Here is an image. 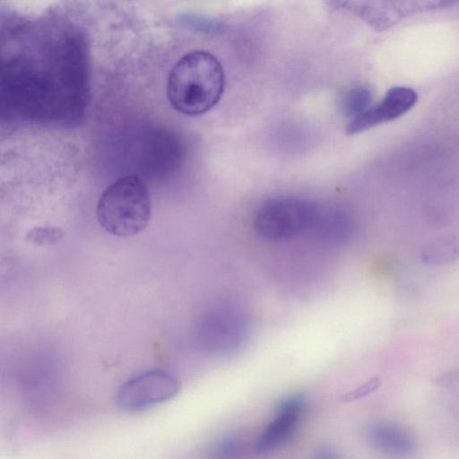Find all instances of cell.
<instances>
[{
    "label": "cell",
    "mask_w": 459,
    "mask_h": 459,
    "mask_svg": "<svg viewBox=\"0 0 459 459\" xmlns=\"http://www.w3.org/2000/svg\"><path fill=\"white\" fill-rule=\"evenodd\" d=\"M319 205L298 197L269 199L256 211L254 229L263 238L281 241L311 230Z\"/></svg>",
    "instance_id": "3957f363"
},
{
    "label": "cell",
    "mask_w": 459,
    "mask_h": 459,
    "mask_svg": "<svg viewBox=\"0 0 459 459\" xmlns=\"http://www.w3.org/2000/svg\"><path fill=\"white\" fill-rule=\"evenodd\" d=\"M225 77L218 58L204 50L183 56L171 69L167 96L178 112L197 116L212 108L224 91Z\"/></svg>",
    "instance_id": "6da1fadb"
},
{
    "label": "cell",
    "mask_w": 459,
    "mask_h": 459,
    "mask_svg": "<svg viewBox=\"0 0 459 459\" xmlns=\"http://www.w3.org/2000/svg\"><path fill=\"white\" fill-rule=\"evenodd\" d=\"M310 230H314L318 236L326 239L338 240L350 233L351 222L342 212L319 206Z\"/></svg>",
    "instance_id": "9c48e42d"
},
{
    "label": "cell",
    "mask_w": 459,
    "mask_h": 459,
    "mask_svg": "<svg viewBox=\"0 0 459 459\" xmlns=\"http://www.w3.org/2000/svg\"><path fill=\"white\" fill-rule=\"evenodd\" d=\"M64 236L57 227H35L25 237L29 242L38 246H50L58 243Z\"/></svg>",
    "instance_id": "7c38bea8"
},
{
    "label": "cell",
    "mask_w": 459,
    "mask_h": 459,
    "mask_svg": "<svg viewBox=\"0 0 459 459\" xmlns=\"http://www.w3.org/2000/svg\"><path fill=\"white\" fill-rule=\"evenodd\" d=\"M305 408L306 399L301 394L283 399L278 404L275 417L255 442L254 452L269 453L285 444L295 431Z\"/></svg>",
    "instance_id": "5b68a950"
},
{
    "label": "cell",
    "mask_w": 459,
    "mask_h": 459,
    "mask_svg": "<svg viewBox=\"0 0 459 459\" xmlns=\"http://www.w3.org/2000/svg\"><path fill=\"white\" fill-rule=\"evenodd\" d=\"M380 381L378 377H373L369 379L368 382L364 383L363 385H359L356 389H353L352 391L345 394L342 397V402H351L354 400L360 399L364 396L368 395L369 394L373 393L378 386H379Z\"/></svg>",
    "instance_id": "4fadbf2b"
},
{
    "label": "cell",
    "mask_w": 459,
    "mask_h": 459,
    "mask_svg": "<svg viewBox=\"0 0 459 459\" xmlns=\"http://www.w3.org/2000/svg\"><path fill=\"white\" fill-rule=\"evenodd\" d=\"M312 459H339L335 452L330 449L319 450Z\"/></svg>",
    "instance_id": "5bb4252c"
},
{
    "label": "cell",
    "mask_w": 459,
    "mask_h": 459,
    "mask_svg": "<svg viewBox=\"0 0 459 459\" xmlns=\"http://www.w3.org/2000/svg\"><path fill=\"white\" fill-rule=\"evenodd\" d=\"M459 255V242L457 239L443 238L429 245L424 251L426 260L434 263H444L453 260Z\"/></svg>",
    "instance_id": "8fae6325"
},
{
    "label": "cell",
    "mask_w": 459,
    "mask_h": 459,
    "mask_svg": "<svg viewBox=\"0 0 459 459\" xmlns=\"http://www.w3.org/2000/svg\"><path fill=\"white\" fill-rule=\"evenodd\" d=\"M180 387L173 374L148 369L134 375L119 386L116 403L122 410L139 411L173 399Z\"/></svg>",
    "instance_id": "277c9868"
},
{
    "label": "cell",
    "mask_w": 459,
    "mask_h": 459,
    "mask_svg": "<svg viewBox=\"0 0 459 459\" xmlns=\"http://www.w3.org/2000/svg\"><path fill=\"white\" fill-rule=\"evenodd\" d=\"M369 444L379 453L394 459H405L416 451L413 436L403 427L388 422L370 424L365 429Z\"/></svg>",
    "instance_id": "52a82bcc"
},
{
    "label": "cell",
    "mask_w": 459,
    "mask_h": 459,
    "mask_svg": "<svg viewBox=\"0 0 459 459\" xmlns=\"http://www.w3.org/2000/svg\"><path fill=\"white\" fill-rule=\"evenodd\" d=\"M417 99V93L412 89L394 87L387 91L381 102L352 118L346 126V134H358L383 122L395 119L410 110Z\"/></svg>",
    "instance_id": "8992f818"
},
{
    "label": "cell",
    "mask_w": 459,
    "mask_h": 459,
    "mask_svg": "<svg viewBox=\"0 0 459 459\" xmlns=\"http://www.w3.org/2000/svg\"><path fill=\"white\" fill-rule=\"evenodd\" d=\"M96 214L100 226L112 236L139 234L152 217V201L145 183L136 175L120 177L101 194Z\"/></svg>",
    "instance_id": "7a4b0ae2"
},
{
    "label": "cell",
    "mask_w": 459,
    "mask_h": 459,
    "mask_svg": "<svg viewBox=\"0 0 459 459\" xmlns=\"http://www.w3.org/2000/svg\"><path fill=\"white\" fill-rule=\"evenodd\" d=\"M208 343L216 351L226 352L236 349L245 335L243 319L235 312L217 311L208 318Z\"/></svg>",
    "instance_id": "ba28073f"
},
{
    "label": "cell",
    "mask_w": 459,
    "mask_h": 459,
    "mask_svg": "<svg viewBox=\"0 0 459 459\" xmlns=\"http://www.w3.org/2000/svg\"><path fill=\"white\" fill-rule=\"evenodd\" d=\"M372 93L364 86L351 88L340 95L338 105L345 116L356 117L364 112L370 103Z\"/></svg>",
    "instance_id": "30bf717a"
}]
</instances>
